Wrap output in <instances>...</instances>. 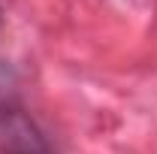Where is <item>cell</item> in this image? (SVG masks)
Here are the masks:
<instances>
[{
	"instance_id": "1",
	"label": "cell",
	"mask_w": 157,
	"mask_h": 154,
	"mask_svg": "<svg viewBox=\"0 0 157 154\" xmlns=\"http://www.w3.org/2000/svg\"><path fill=\"white\" fill-rule=\"evenodd\" d=\"M0 154H55L45 130L18 103H0Z\"/></svg>"
},
{
	"instance_id": "2",
	"label": "cell",
	"mask_w": 157,
	"mask_h": 154,
	"mask_svg": "<svg viewBox=\"0 0 157 154\" xmlns=\"http://www.w3.org/2000/svg\"><path fill=\"white\" fill-rule=\"evenodd\" d=\"M0 24H3V9H0Z\"/></svg>"
}]
</instances>
